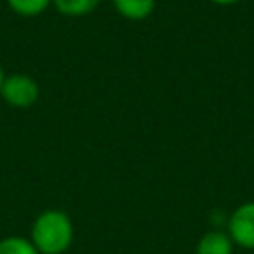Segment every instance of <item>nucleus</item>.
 Wrapping results in <instances>:
<instances>
[{
    "label": "nucleus",
    "instance_id": "4",
    "mask_svg": "<svg viewBox=\"0 0 254 254\" xmlns=\"http://www.w3.org/2000/svg\"><path fill=\"white\" fill-rule=\"evenodd\" d=\"M194 252L196 254H234V242L226 230L212 228L198 238Z\"/></svg>",
    "mask_w": 254,
    "mask_h": 254
},
{
    "label": "nucleus",
    "instance_id": "7",
    "mask_svg": "<svg viewBox=\"0 0 254 254\" xmlns=\"http://www.w3.org/2000/svg\"><path fill=\"white\" fill-rule=\"evenodd\" d=\"M6 4L14 14L24 18H34L40 16L52 4V0H6Z\"/></svg>",
    "mask_w": 254,
    "mask_h": 254
},
{
    "label": "nucleus",
    "instance_id": "2",
    "mask_svg": "<svg viewBox=\"0 0 254 254\" xmlns=\"http://www.w3.org/2000/svg\"><path fill=\"white\" fill-rule=\"evenodd\" d=\"M0 95L14 109H28L38 101L40 87L38 81L28 73H10L4 77Z\"/></svg>",
    "mask_w": 254,
    "mask_h": 254
},
{
    "label": "nucleus",
    "instance_id": "5",
    "mask_svg": "<svg viewBox=\"0 0 254 254\" xmlns=\"http://www.w3.org/2000/svg\"><path fill=\"white\" fill-rule=\"evenodd\" d=\"M113 2V8L119 16H123L125 20H131V22H139V20H145L153 14L155 10V0H111Z\"/></svg>",
    "mask_w": 254,
    "mask_h": 254
},
{
    "label": "nucleus",
    "instance_id": "1",
    "mask_svg": "<svg viewBox=\"0 0 254 254\" xmlns=\"http://www.w3.org/2000/svg\"><path fill=\"white\" fill-rule=\"evenodd\" d=\"M30 240L40 254H64L73 242V222L60 208L42 210L32 222Z\"/></svg>",
    "mask_w": 254,
    "mask_h": 254
},
{
    "label": "nucleus",
    "instance_id": "10",
    "mask_svg": "<svg viewBox=\"0 0 254 254\" xmlns=\"http://www.w3.org/2000/svg\"><path fill=\"white\" fill-rule=\"evenodd\" d=\"M4 77H6V73H4V67H2V64H0V89H2V83H4Z\"/></svg>",
    "mask_w": 254,
    "mask_h": 254
},
{
    "label": "nucleus",
    "instance_id": "9",
    "mask_svg": "<svg viewBox=\"0 0 254 254\" xmlns=\"http://www.w3.org/2000/svg\"><path fill=\"white\" fill-rule=\"evenodd\" d=\"M208 2H212V4H216V6H232V4H236V2H240V0H208Z\"/></svg>",
    "mask_w": 254,
    "mask_h": 254
},
{
    "label": "nucleus",
    "instance_id": "6",
    "mask_svg": "<svg viewBox=\"0 0 254 254\" xmlns=\"http://www.w3.org/2000/svg\"><path fill=\"white\" fill-rule=\"evenodd\" d=\"M99 2H101V0H52L54 8H56L60 14L71 16V18L91 14V12L99 6Z\"/></svg>",
    "mask_w": 254,
    "mask_h": 254
},
{
    "label": "nucleus",
    "instance_id": "3",
    "mask_svg": "<svg viewBox=\"0 0 254 254\" xmlns=\"http://www.w3.org/2000/svg\"><path fill=\"white\" fill-rule=\"evenodd\" d=\"M226 232L234 246L254 250V200L238 204L226 218Z\"/></svg>",
    "mask_w": 254,
    "mask_h": 254
},
{
    "label": "nucleus",
    "instance_id": "8",
    "mask_svg": "<svg viewBox=\"0 0 254 254\" xmlns=\"http://www.w3.org/2000/svg\"><path fill=\"white\" fill-rule=\"evenodd\" d=\"M0 254H40L30 238L6 236L0 240Z\"/></svg>",
    "mask_w": 254,
    "mask_h": 254
}]
</instances>
